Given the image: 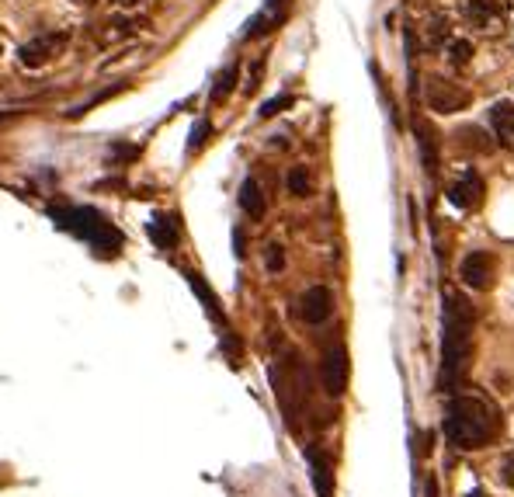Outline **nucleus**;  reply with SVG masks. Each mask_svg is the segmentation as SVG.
<instances>
[{
    "label": "nucleus",
    "mask_w": 514,
    "mask_h": 497,
    "mask_svg": "<svg viewBox=\"0 0 514 497\" xmlns=\"http://www.w3.org/2000/svg\"><path fill=\"white\" fill-rule=\"evenodd\" d=\"M501 480H504V487H514V452H508V456H504V463H501Z\"/></svg>",
    "instance_id": "obj_25"
},
{
    "label": "nucleus",
    "mask_w": 514,
    "mask_h": 497,
    "mask_svg": "<svg viewBox=\"0 0 514 497\" xmlns=\"http://www.w3.org/2000/svg\"><path fill=\"white\" fill-rule=\"evenodd\" d=\"M466 14H469V21H473V25H480L483 32H497V28H501V7L494 4V0H469L466 4Z\"/></svg>",
    "instance_id": "obj_12"
},
{
    "label": "nucleus",
    "mask_w": 514,
    "mask_h": 497,
    "mask_svg": "<svg viewBox=\"0 0 514 497\" xmlns=\"http://www.w3.org/2000/svg\"><path fill=\"white\" fill-rule=\"evenodd\" d=\"M261 70H264V60H257V63H254V73L247 77V84H244V91H247V94L257 91V80H261Z\"/></svg>",
    "instance_id": "obj_26"
},
{
    "label": "nucleus",
    "mask_w": 514,
    "mask_h": 497,
    "mask_svg": "<svg viewBox=\"0 0 514 497\" xmlns=\"http://www.w3.org/2000/svg\"><path fill=\"white\" fill-rule=\"evenodd\" d=\"M285 14H289V0H264L261 11L247 21L244 39H261V35H271L285 21Z\"/></svg>",
    "instance_id": "obj_8"
},
{
    "label": "nucleus",
    "mask_w": 514,
    "mask_h": 497,
    "mask_svg": "<svg viewBox=\"0 0 514 497\" xmlns=\"http://www.w3.org/2000/svg\"><path fill=\"white\" fill-rule=\"evenodd\" d=\"M150 237L157 247H164V251H171L174 244H178V226H174L171 216H153L150 219Z\"/></svg>",
    "instance_id": "obj_17"
},
{
    "label": "nucleus",
    "mask_w": 514,
    "mask_h": 497,
    "mask_svg": "<svg viewBox=\"0 0 514 497\" xmlns=\"http://www.w3.org/2000/svg\"><path fill=\"white\" fill-rule=\"evenodd\" d=\"M414 133H417V143H421V157H424L428 174H438V133L424 119H414Z\"/></svg>",
    "instance_id": "obj_14"
},
{
    "label": "nucleus",
    "mask_w": 514,
    "mask_h": 497,
    "mask_svg": "<svg viewBox=\"0 0 514 497\" xmlns=\"http://www.w3.org/2000/svg\"><path fill=\"white\" fill-rule=\"evenodd\" d=\"M330 313H334V296H330L327 285H313V289L303 292V299H299V317H303L306 324H323Z\"/></svg>",
    "instance_id": "obj_9"
},
{
    "label": "nucleus",
    "mask_w": 514,
    "mask_h": 497,
    "mask_svg": "<svg viewBox=\"0 0 514 497\" xmlns=\"http://www.w3.org/2000/svg\"><path fill=\"white\" fill-rule=\"evenodd\" d=\"M490 126H494V140L514 150V105L511 101H497L490 108Z\"/></svg>",
    "instance_id": "obj_11"
},
{
    "label": "nucleus",
    "mask_w": 514,
    "mask_h": 497,
    "mask_svg": "<svg viewBox=\"0 0 514 497\" xmlns=\"http://www.w3.org/2000/svg\"><path fill=\"white\" fill-rule=\"evenodd\" d=\"M473 331H476V310L462 292L445 289V317H442V372L438 386L445 393L466 376L469 358H473Z\"/></svg>",
    "instance_id": "obj_1"
},
{
    "label": "nucleus",
    "mask_w": 514,
    "mask_h": 497,
    "mask_svg": "<svg viewBox=\"0 0 514 497\" xmlns=\"http://www.w3.org/2000/svg\"><path fill=\"white\" fill-rule=\"evenodd\" d=\"M188 282H192V289L198 292V296H202L205 310H209V313H212V317H216V320H223V313H219V303H216V296H212V289H205V282L198 279L195 272H188Z\"/></svg>",
    "instance_id": "obj_19"
},
{
    "label": "nucleus",
    "mask_w": 514,
    "mask_h": 497,
    "mask_svg": "<svg viewBox=\"0 0 514 497\" xmlns=\"http://www.w3.org/2000/svg\"><path fill=\"white\" fill-rule=\"evenodd\" d=\"M310 174H306V167H292L289 171V192L296 195V199H306L310 195Z\"/></svg>",
    "instance_id": "obj_20"
},
{
    "label": "nucleus",
    "mask_w": 514,
    "mask_h": 497,
    "mask_svg": "<svg viewBox=\"0 0 514 497\" xmlns=\"http://www.w3.org/2000/svg\"><path fill=\"white\" fill-rule=\"evenodd\" d=\"M119 7H132V4H139V0H115Z\"/></svg>",
    "instance_id": "obj_27"
},
{
    "label": "nucleus",
    "mask_w": 514,
    "mask_h": 497,
    "mask_svg": "<svg viewBox=\"0 0 514 497\" xmlns=\"http://www.w3.org/2000/svg\"><path fill=\"white\" fill-rule=\"evenodd\" d=\"M264 265H268V272H282V268H285V254H282V247L271 244V247H268V258H264Z\"/></svg>",
    "instance_id": "obj_24"
},
{
    "label": "nucleus",
    "mask_w": 514,
    "mask_h": 497,
    "mask_svg": "<svg viewBox=\"0 0 514 497\" xmlns=\"http://www.w3.org/2000/svg\"><path fill=\"white\" fill-rule=\"evenodd\" d=\"M63 49H66V32H42L21 46L18 60H21V67L39 70V67H46V63H53Z\"/></svg>",
    "instance_id": "obj_5"
},
{
    "label": "nucleus",
    "mask_w": 514,
    "mask_h": 497,
    "mask_svg": "<svg viewBox=\"0 0 514 497\" xmlns=\"http://www.w3.org/2000/svg\"><path fill=\"white\" fill-rule=\"evenodd\" d=\"M320 376H323V386H327L330 397H341L344 386H348V352L344 345H330L327 355L320 362Z\"/></svg>",
    "instance_id": "obj_6"
},
{
    "label": "nucleus",
    "mask_w": 514,
    "mask_h": 497,
    "mask_svg": "<svg viewBox=\"0 0 514 497\" xmlns=\"http://www.w3.org/2000/svg\"><path fill=\"white\" fill-rule=\"evenodd\" d=\"M469 497H487V494H483V491H473V494H469Z\"/></svg>",
    "instance_id": "obj_28"
},
{
    "label": "nucleus",
    "mask_w": 514,
    "mask_h": 497,
    "mask_svg": "<svg viewBox=\"0 0 514 497\" xmlns=\"http://www.w3.org/2000/svg\"><path fill=\"white\" fill-rule=\"evenodd\" d=\"M455 146H462V150H473V153H490V150H494V143H490L487 129H480V126H462V129H455Z\"/></svg>",
    "instance_id": "obj_15"
},
{
    "label": "nucleus",
    "mask_w": 514,
    "mask_h": 497,
    "mask_svg": "<svg viewBox=\"0 0 514 497\" xmlns=\"http://www.w3.org/2000/svg\"><path fill=\"white\" fill-rule=\"evenodd\" d=\"M497 435H501V411L490 400L462 393V397H452L445 404V438H449V445H455V449L462 452L483 449Z\"/></svg>",
    "instance_id": "obj_2"
},
{
    "label": "nucleus",
    "mask_w": 514,
    "mask_h": 497,
    "mask_svg": "<svg viewBox=\"0 0 514 497\" xmlns=\"http://www.w3.org/2000/svg\"><path fill=\"white\" fill-rule=\"evenodd\" d=\"M0 49H4V42H0Z\"/></svg>",
    "instance_id": "obj_30"
},
{
    "label": "nucleus",
    "mask_w": 514,
    "mask_h": 497,
    "mask_svg": "<svg viewBox=\"0 0 514 497\" xmlns=\"http://www.w3.org/2000/svg\"><path fill=\"white\" fill-rule=\"evenodd\" d=\"M424 98H428L431 112L452 115V112H462V108H469L473 94H469L466 87H459V84H452V80H445V77H431L428 87H424Z\"/></svg>",
    "instance_id": "obj_4"
},
{
    "label": "nucleus",
    "mask_w": 514,
    "mask_h": 497,
    "mask_svg": "<svg viewBox=\"0 0 514 497\" xmlns=\"http://www.w3.org/2000/svg\"><path fill=\"white\" fill-rule=\"evenodd\" d=\"M240 209H244V213L251 216V219H261V216H264V209H268L261 185H257L254 178H247L244 185H240Z\"/></svg>",
    "instance_id": "obj_16"
},
{
    "label": "nucleus",
    "mask_w": 514,
    "mask_h": 497,
    "mask_svg": "<svg viewBox=\"0 0 514 497\" xmlns=\"http://www.w3.org/2000/svg\"><path fill=\"white\" fill-rule=\"evenodd\" d=\"M310 459V470H313V487H317L320 497H334V473H330V459L323 456L320 449H310L306 452Z\"/></svg>",
    "instance_id": "obj_13"
},
{
    "label": "nucleus",
    "mask_w": 514,
    "mask_h": 497,
    "mask_svg": "<svg viewBox=\"0 0 514 497\" xmlns=\"http://www.w3.org/2000/svg\"><path fill=\"white\" fill-rule=\"evenodd\" d=\"M292 94H278V98H271V101H264L261 105V119H271V115H278L282 108H292Z\"/></svg>",
    "instance_id": "obj_22"
},
{
    "label": "nucleus",
    "mask_w": 514,
    "mask_h": 497,
    "mask_svg": "<svg viewBox=\"0 0 514 497\" xmlns=\"http://www.w3.org/2000/svg\"><path fill=\"white\" fill-rule=\"evenodd\" d=\"M469 56H473V46H469L466 39H452L449 42V63H452V67H466Z\"/></svg>",
    "instance_id": "obj_21"
},
{
    "label": "nucleus",
    "mask_w": 514,
    "mask_h": 497,
    "mask_svg": "<svg viewBox=\"0 0 514 497\" xmlns=\"http://www.w3.org/2000/svg\"><path fill=\"white\" fill-rule=\"evenodd\" d=\"M233 84H237V63H230V67H226L216 77V87H212V101H223L226 94L233 91Z\"/></svg>",
    "instance_id": "obj_18"
},
{
    "label": "nucleus",
    "mask_w": 514,
    "mask_h": 497,
    "mask_svg": "<svg viewBox=\"0 0 514 497\" xmlns=\"http://www.w3.org/2000/svg\"><path fill=\"white\" fill-rule=\"evenodd\" d=\"M449 199H452V206H459V209H476V206H480V199H483L480 171H473V167H462L459 178H455L452 188H449Z\"/></svg>",
    "instance_id": "obj_7"
},
{
    "label": "nucleus",
    "mask_w": 514,
    "mask_h": 497,
    "mask_svg": "<svg viewBox=\"0 0 514 497\" xmlns=\"http://www.w3.org/2000/svg\"><path fill=\"white\" fill-rule=\"evenodd\" d=\"M49 216H53V223L60 226V230L80 237L98 254H119L122 233L115 230V226L108 223L98 209H91V206H53L49 209Z\"/></svg>",
    "instance_id": "obj_3"
},
{
    "label": "nucleus",
    "mask_w": 514,
    "mask_h": 497,
    "mask_svg": "<svg viewBox=\"0 0 514 497\" xmlns=\"http://www.w3.org/2000/svg\"><path fill=\"white\" fill-rule=\"evenodd\" d=\"M73 4H91V0H73Z\"/></svg>",
    "instance_id": "obj_29"
},
{
    "label": "nucleus",
    "mask_w": 514,
    "mask_h": 497,
    "mask_svg": "<svg viewBox=\"0 0 514 497\" xmlns=\"http://www.w3.org/2000/svg\"><path fill=\"white\" fill-rule=\"evenodd\" d=\"M490 275H494V261H490L487 251L466 254V261H462V282H466L469 289H487Z\"/></svg>",
    "instance_id": "obj_10"
},
{
    "label": "nucleus",
    "mask_w": 514,
    "mask_h": 497,
    "mask_svg": "<svg viewBox=\"0 0 514 497\" xmlns=\"http://www.w3.org/2000/svg\"><path fill=\"white\" fill-rule=\"evenodd\" d=\"M209 133H212V126H209V122H198V126L192 129V140H188V150H202V146H205V140H209Z\"/></svg>",
    "instance_id": "obj_23"
}]
</instances>
